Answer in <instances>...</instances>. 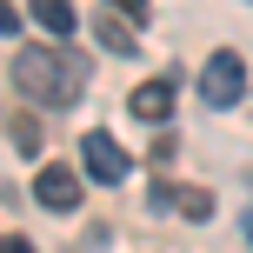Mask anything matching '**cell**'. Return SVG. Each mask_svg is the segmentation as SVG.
Instances as JSON below:
<instances>
[{
    "instance_id": "7c38bea8",
    "label": "cell",
    "mask_w": 253,
    "mask_h": 253,
    "mask_svg": "<svg viewBox=\"0 0 253 253\" xmlns=\"http://www.w3.org/2000/svg\"><path fill=\"white\" fill-rule=\"evenodd\" d=\"M247 240H253V213H247Z\"/></svg>"
},
{
    "instance_id": "8992f818",
    "label": "cell",
    "mask_w": 253,
    "mask_h": 253,
    "mask_svg": "<svg viewBox=\"0 0 253 253\" xmlns=\"http://www.w3.org/2000/svg\"><path fill=\"white\" fill-rule=\"evenodd\" d=\"M126 107H133V120H153V126H160L167 114H173V80H140Z\"/></svg>"
},
{
    "instance_id": "3957f363",
    "label": "cell",
    "mask_w": 253,
    "mask_h": 253,
    "mask_svg": "<svg viewBox=\"0 0 253 253\" xmlns=\"http://www.w3.org/2000/svg\"><path fill=\"white\" fill-rule=\"evenodd\" d=\"M80 167H87V173L100 180V187H120L133 160L120 153V140H114V133H87V140H80Z\"/></svg>"
},
{
    "instance_id": "ba28073f",
    "label": "cell",
    "mask_w": 253,
    "mask_h": 253,
    "mask_svg": "<svg viewBox=\"0 0 253 253\" xmlns=\"http://www.w3.org/2000/svg\"><path fill=\"white\" fill-rule=\"evenodd\" d=\"M160 207H180L187 220H207V213H213V193H207V187H180V193H160Z\"/></svg>"
},
{
    "instance_id": "9c48e42d",
    "label": "cell",
    "mask_w": 253,
    "mask_h": 253,
    "mask_svg": "<svg viewBox=\"0 0 253 253\" xmlns=\"http://www.w3.org/2000/svg\"><path fill=\"white\" fill-rule=\"evenodd\" d=\"M13 147L34 153V147H40V120H13Z\"/></svg>"
},
{
    "instance_id": "52a82bcc",
    "label": "cell",
    "mask_w": 253,
    "mask_h": 253,
    "mask_svg": "<svg viewBox=\"0 0 253 253\" xmlns=\"http://www.w3.org/2000/svg\"><path fill=\"white\" fill-rule=\"evenodd\" d=\"M34 20L47 27L53 40H67V34H74V7H67V0H34Z\"/></svg>"
},
{
    "instance_id": "6da1fadb",
    "label": "cell",
    "mask_w": 253,
    "mask_h": 253,
    "mask_svg": "<svg viewBox=\"0 0 253 253\" xmlns=\"http://www.w3.org/2000/svg\"><path fill=\"white\" fill-rule=\"evenodd\" d=\"M13 87L27 100H40V107H74L87 93V60L67 53V47H27L13 60Z\"/></svg>"
},
{
    "instance_id": "8fae6325",
    "label": "cell",
    "mask_w": 253,
    "mask_h": 253,
    "mask_svg": "<svg viewBox=\"0 0 253 253\" xmlns=\"http://www.w3.org/2000/svg\"><path fill=\"white\" fill-rule=\"evenodd\" d=\"M0 253H34V247H27L20 233H0Z\"/></svg>"
},
{
    "instance_id": "30bf717a",
    "label": "cell",
    "mask_w": 253,
    "mask_h": 253,
    "mask_svg": "<svg viewBox=\"0 0 253 253\" xmlns=\"http://www.w3.org/2000/svg\"><path fill=\"white\" fill-rule=\"evenodd\" d=\"M0 34H20V13H13L7 0H0Z\"/></svg>"
},
{
    "instance_id": "7a4b0ae2",
    "label": "cell",
    "mask_w": 253,
    "mask_h": 253,
    "mask_svg": "<svg viewBox=\"0 0 253 253\" xmlns=\"http://www.w3.org/2000/svg\"><path fill=\"white\" fill-rule=\"evenodd\" d=\"M240 93H247V60H240L233 47H220L213 60L200 67V100H207V107H233Z\"/></svg>"
},
{
    "instance_id": "277c9868",
    "label": "cell",
    "mask_w": 253,
    "mask_h": 253,
    "mask_svg": "<svg viewBox=\"0 0 253 253\" xmlns=\"http://www.w3.org/2000/svg\"><path fill=\"white\" fill-rule=\"evenodd\" d=\"M34 193H40V207L67 213V207H80V173H74V167H40Z\"/></svg>"
},
{
    "instance_id": "5b68a950",
    "label": "cell",
    "mask_w": 253,
    "mask_h": 253,
    "mask_svg": "<svg viewBox=\"0 0 253 253\" xmlns=\"http://www.w3.org/2000/svg\"><path fill=\"white\" fill-rule=\"evenodd\" d=\"M87 27H93V40H100L107 53H133V34H140V27L126 20L120 7H93V13H87Z\"/></svg>"
}]
</instances>
